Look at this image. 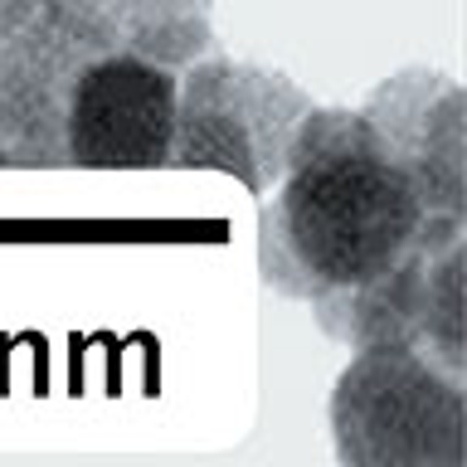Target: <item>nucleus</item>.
<instances>
[{
    "instance_id": "7ed1b4c3",
    "label": "nucleus",
    "mask_w": 467,
    "mask_h": 467,
    "mask_svg": "<svg viewBox=\"0 0 467 467\" xmlns=\"http://www.w3.org/2000/svg\"><path fill=\"white\" fill-rule=\"evenodd\" d=\"M312 108L317 102L283 73L204 54L181 73L166 166L224 171L254 195H268L283 175L292 131Z\"/></svg>"
},
{
    "instance_id": "f03ea898",
    "label": "nucleus",
    "mask_w": 467,
    "mask_h": 467,
    "mask_svg": "<svg viewBox=\"0 0 467 467\" xmlns=\"http://www.w3.org/2000/svg\"><path fill=\"white\" fill-rule=\"evenodd\" d=\"M331 433L350 467H462V379L419 350L370 346L331 389Z\"/></svg>"
},
{
    "instance_id": "6e6552de",
    "label": "nucleus",
    "mask_w": 467,
    "mask_h": 467,
    "mask_svg": "<svg viewBox=\"0 0 467 467\" xmlns=\"http://www.w3.org/2000/svg\"><path fill=\"white\" fill-rule=\"evenodd\" d=\"M108 39L166 68H190L214 54V5L210 0H78Z\"/></svg>"
},
{
    "instance_id": "9d476101",
    "label": "nucleus",
    "mask_w": 467,
    "mask_h": 467,
    "mask_svg": "<svg viewBox=\"0 0 467 467\" xmlns=\"http://www.w3.org/2000/svg\"><path fill=\"white\" fill-rule=\"evenodd\" d=\"M0 5H5V0H0Z\"/></svg>"
},
{
    "instance_id": "1a4fd4ad",
    "label": "nucleus",
    "mask_w": 467,
    "mask_h": 467,
    "mask_svg": "<svg viewBox=\"0 0 467 467\" xmlns=\"http://www.w3.org/2000/svg\"><path fill=\"white\" fill-rule=\"evenodd\" d=\"M0 166H15V161H10V151H5V146H0Z\"/></svg>"
},
{
    "instance_id": "20e7f679",
    "label": "nucleus",
    "mask_w": 467,
    "mask_h": 467,
    "mask_svg": "<svg viewBox=\"0 0 467 467\" xmlns=\"http://www.w3.org/2000/svg\"><path fill=\"white\" fill-rule=\"evenodd\" d=\"M117 49L78 0L0 5V146L15 166H68L64 112L78 73Z\"/></svg>"
},
{
    "instance_id": "0eeeda50",
    "label": "nucleus",
    "mask_w": 467,
    "mask_h": 467,
    "mask_svg": "<svg viewBox=\"0 0 467 467\" xmlns=\"http://www.w3.org/2000/svg\"><path fill=\"white\" fill-rule=\"evenodd\" d=\"M360 117L409 171L419 204L448 229H467V98L448 73L404 68L365 98Z\"/></svg>"
},
{
    "instance_id": "423d86ee",
    "label": "nucleus",
    "mask_w": 467,
    "mask_h": 467,
    "mask_svg": "<svg viewBox=\"0 0 467 467\" xmlns=\"http://www.w3.org/2000/svg\"><path fill=\"white\" fill-rule=\"evenodd\" d=\"M181 73L108 49L78 73L64 112V156L88 171H156L171 156Z\"/></svg>"
},
{
    "instance_id": "39448f33",
    "label": "nucleus",
    "mask_w": 467,
    "mask_h": 467,
    "mask_svg": "<svg viewBox=\"0 0 467 467\" xmlns=\"http://www.w3.org/2000/svg\"><path fill=\"white\" fill-rule=\"evenodd\" d=\"M462 268H467L462 239L443 248H414L409 258H400L370 283L312 302V312L321 331L346 341L350 350L400 346L429 356L448 375H467Z\"/></svg>"
},
{
    "instance_id": "f257e3e1",
    "label": "nucleus",
    "mask_w": 467,
    "mask_h": 467,
    "mask_svg": "<svg viewBox=\"0 0 467 467\" xmlns=\"http://www.w3.org/2000/svg\"><path fill=\"white\" fill-rule=\"evenodd\" d=\"M462 234L429 219L409 171L360 112L312 108L263 204L258 268L283 297L321 302L370 283L414 248H443Z\"/></svg>"
}]
</instances>
